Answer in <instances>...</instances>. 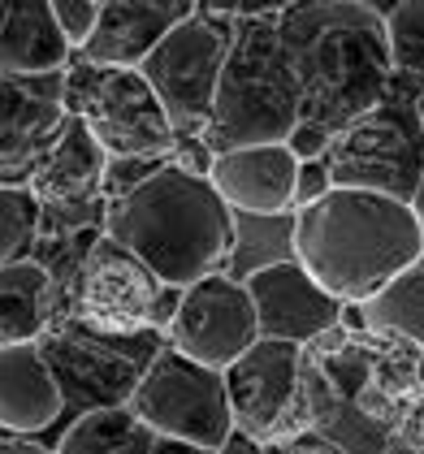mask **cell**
Here are the masks:
<instances>
[{"label": "cell", "instance_id": "6da1fadb", "mask_svg": "<svg viewBox=\"0 0 424 454\" xmlns=\"http://www.w3.org/2000/svg\"><path fill=\"white\" fill-rule=\"evenodd\" d=\"M286 57L303 91V121L338 139L386 100L394 82L386 9L368 0H308L278 18Z\"/></svg>", "mask_w": 424, "mask_h": 454}, {"label": "cell", "instance_id": "7a4b0ae2", "mask_svg": "<svg viewBox=\"0 0 424 454\" xmlns=\"http://www.w3.org/2000/svg\"><path fill=\"white\" fill-rule=\"evenodd\" d=\"M424 230L412 204L368 191H329L294 212V260L338 299L364 308L394 278L416 269Z\"/></svg>", "mask_w": 424, "mask_h": 454}, {"label": "cell", "instance_id": "3957f363", "mask_svg": "<svg viewBox=\"0 0 424 454\" xmlns=\"http://www.w3.org/2000/svg\"><path fill=\"white\" fill-rule=\"evenodd\" d=\"M105 234L135 251L169 290H191L195 281L230 273L234 212L208 177L182 174L169 160L139 191L108 204Z\"/></svg>", "mask_w": 424, "mask_h": 454}, {"label": "cell", "instance_id": "277c9868", "mask_svg": "<svg viewBox=\"0 0 424 454\" xmlns=\"http://www.w3.org/2000/svg\"><path fill=\"white\" fill-rule=\"evenodd\" d=\"M278 18L234 22L239 27L234 48H230V61L216 87L208 130H204L212 156H225L239 147L290 143V135L303 121V91L286 57Z\"/></svg>", "mask_w": 424, "mask_h": 454}, {"label": "cell", "instance_id": "5b68a950", "mask_svg": "<svg viewBox=\"0 0 424 454\" xmlns=\"http://www.w3.org/2000/svg\"><path fill=\"white\" fill-rule=\"evenodd\" d=\"M66 294H70L66 320H78L82 329L105 338L161 333L174 325V312L182 303V290H169L135 251L108 239L105 230L74 264Z\"/></svg>", "mask_w": 424, "mask_h": 454}, {"label": "cell", "instance_id": "8992f818", "mask_svg": "<svg viewBox=\"0 0 424 454\" xmlns=\"http://www.w3.org/2000/svg\"><path fill=\"white\" fill-rule=\"evenodd\" d=\"M334 191H368L398 204H416L424 186V117L394 82L386 100L364 113L329 143Z\"/></svg>", "mask_w": 424, "mask_h": 454}, {"label": "cell", "instance_id": "52a82bcc", "mask_svg": "<svg viewBox=\"0 0 424 454\" xmlns=\"http://www.w3.org/2000/svg\"><path fill=\"white\" fill-rule=\"evenodd\" d=\"M66 105L108 160H174V121L139 70H96L78 61L66 70Z\"/></svg>", "mask_w": 424, "mask_h": 454}, {"label": "cell", "instance_id": "ba28073f", "mask_svg": "<svg viewBox=\"0 0 424 454\" xmlns=\"http://www.w3.org/2000/svg\"><path fill=\"white\" fill-rule=\"evenodd\" d=\"M234 22L221 18L212 4H195V13L165 35V43L139 66V74L152 82V91L161 96V105L174 121L177 143L182 139H204L208 130L212 105H216V87L234 48Z\"/></svg>", "mask_w": 424, "mask_h": 454}, {"label": "cell", "instance_id": "9c48e42d", "mask_svg": "<svg viewBox=\"0 0 424 454\" xmlns=\"http://www.w3.org/2000/svg\"><path fill=\"white\" fill-rule=\"evenodd\" d=\"M135 416L165 442H186L200 450H216L230 442L234 433V411H230V389L225 372L204 368L174 347H165L147 372L139 377L130 403Z\"/></svg>", "mask_w": 424, "mask_h": 454}, {"label": "cell", "instance_id": "30bf717a", "mask_svg": "<svg viewBox=\"0 0 424 454\" xmlns=\"http://www.w3.org/2000/svg\"><path fill=\"white\" fill-rule=\"evenodd\" d=\"M225 389L234 428L260 446L290 442L320 419V407L312 403V377L303 372V347L294 342L260 338L234 368H225Z\"/></svg>", "mask_w": 424, "mask_h": 454}, {"label": "cell", "instance_id": "8fae6325", "mask_svg": "<svg viewBox=\"0 0 424 454\" xmlns=\"http://www.w3.org/2000/svg\"><path fill=\"white\" fill-rule=\"evenodd\" d=\"M169 347L204 368H234L255 342H260V316L251 303L247 286L230 273L195 281L182 290V303L174 312V325L165 329Z\"/></svg>", "mask_w": 424, "mask_h": 454}, {"label": "cell", "instance_id": "7c38bea8", "mask_svg": "<svg viewBox=\"0 0 424 454\" xmlns=\"http://www.w3.org/2000/svg\"><path fill=\"white\" fill-rule=\"evenodd\" d=\"M243 286H247L255 316H260V338L308 347V342H317L320 333L338 329L342 303L299 260L273 264V269L247 278Z\"/></svg>", "mask_w": 424, "mask_h": 454}, {"label": "cell", "instance_id": "4fadbf2b", "mask_svg": "<svg viewBox=\"0 0 424 454\" xmlns=\"http://www.w3.org/2000/svg\"><path fill=\"white\" fill-rule=\"evenodd\" d=\"M191 13V0H105L96 35L87 39L78 61L96 70H139Z\"/></svg>", "mask_w": 424, "mask_h": 454}, {"label": "cell", "instance_id": "5bb4252c", "mask_svg": "<svg viewBox=\"0 0 424 454\" xmlns=\"http://www.w3.org/2000/svg\"><path fill=\"white\" fill-rule=\"evenodd\" d=\"M70 121L66 74L52 78H18L0 70V169L35 165L48 143Z\"/></svg>", "mask_w": 424, "mask_h": 454}, {"label": "cell", "instance_id": "9a60e30c", "mask_svg": "<svg viewBox=\"0 0 424 454\" xmlns=\"http://www.w3.org/2000/svg\"><path fill=\"white\" fill-rule=\"evenodd\" d=\"M105 147L96 135L82 126V117H70L61 126V135L48 143V152L39 156L27 174V191L39 200V208L74 212L100 204V186H105Z\"/></svg>", "mask_w": 424, "mask_h": 454}, {"label": "cell", "instance_id": "2e32d148", "mask_svg": "<svg viewBox=\"0 0 424 454\" xmlns=\"http://www.w3.org/2000/svg\"><path fill=\"white\" fill-rule=\"evenodd\" d=\"M208 182L230 204V212L247 216H282L294 212V186H299V160L286 143L269 147H239L212 160Z\"/></svg>", "mask_w": 424, "mask_h": 454}, {"label": "cell", "instance_id": "e0dca14e", "mask_svg": "<svg viewBox=\"0 0 424 454\" xmlns=\"http://www.w3.org/2000/svg\"><path fill=\"white\" fill-rule=\"evenodd\" d=\"M66 411V389L39 342L0 347V433L35 437Z\"/></svg>", "mask_w": 424, "mask_h": 454}, {"label": "cell", "instance_id": "ac0fdd59", "mask_svg": "<svg viewBox=\"0 0 424 454\" xmlns=\"http://www.w3.org/2000/svg\"><path fill=\"white\" fill-rule=\"evenodd\" d=\"M70 43L57 27L52 0H18L0 27V70L18 78H52L70 70Z\"/></svg>", "mask_w": 424, "mask_h": 454}, {"label": "cell", "instance_id": "d6986e66", "mask_svg": "<svg viewBox=\"0 0 424 454\" xmlns=\"http://www.w3.org/2000/svg\"><path fill=\"white\" fill-rule=\"evenodd\" d=\"M57 325V281L48 264L27 255L0 269V347L43 342Z\"/></svg>", "mask_w": 424, "mask_h": 454}, {"label": "cell", "instance_id": "ffe728a7", "mask_svg": "<svg viewBox=\"0 0 424 454\" xmlns=\"http://www.w3.org/2000/svg\"><path fill=\"white\" fill-rule=\"evenodd\" d=\"M156 433L130 407H100L87 416H74L61 433L57 454H152Z\"/></svg>", "mask_w": 424, "mask_h": 454}, {"label": "cell", "instance_id": "44dd1931", "mask_svg": "<svg viewBox=\"0 0 424 454\" xmlns=\"http://www.w3.org/2000/svg\"><path fill=\"white\" fill-rule=\"evenodd\" d=\"M294 260V212L282 216H247L234 212V255H230V278L247 281L273 264Z\"/></svg>", "mask_w": 424, "mask_h": 454}, {"label": "cell", "instance_id": "7402d4cb", "mask_svg": "<svg viewBox=\"0 0 424 454\" xmlns=\"http://www.w3.org/2000/svg\"><path fill=\"white\" fill-rule=\"evenodd\" d=\"M386 31L389 57H394V87L424 117V0H403L386 9Z\"/></svg>", "mask_w": 424, "mask_h": 454}, {"label": "cell", "instance_id": "603a6c76", "mask_svg": "<svg viewBox=\"0 0 424 454\" xmlns=\"http://www.w3.org/2000/svg\"><path fill=\"white\" fill-rule=\"evenodd\" d=\"M359 316L368 329H381V333L424 347V269L416 264L403 278H394L377 299H368L359 308Z\"/></svg>", "mask_w": 424, "mask_h": 454}, {"label": "cell", "instance_id": "cb8c5ba5", "mask_svg": "<svg viewBox=\"0 0 424 454\" xmlns=\"http://www.w3.org/2000/svg\"><path fill=\"white\" fill-rule=\"evenodd\" d=\"M39 216H43V208L27 186L0 182V269L27 260V247L39 234Z\"/></svg>", "mask_w": 424, "mask_h": 454}, {"label": "cell", "instance_id": "d4e9b609", "mask_svg": "<svg viewBox=\"0 0 424 454\" xmlns=\"http://www.w3.org/2000/svg\"><path fill=\"white\" fill-rule=\"evenodd\" d=\"M52 13H57V27L74 52L87 48V39L96 35V22H100V0H52Z\"/></svg>", "mask_w": 424, "mask_h": 454}, {"label": "cell", "instance_id": "484cf974", "mask_svg": "<svg viewBox=\"0 0 424 454\" xmlns=\"http://www.w3.org/2000/svg\"><path fill=\"white\" fill-rule=\"evenodd\" d=\"M165 165H169V160H108L100 195H105L108 204H113V200H126L130 191H139L143 182H152Z\"/></svg>", "mask_w": 424, "mask_h": 454}, {"label": "cell", "instance_id": "4316f807", "mask_svg": "<svg viewBox=\"0 0 424 454\" xmlns=\"http://www.w3.org/2000/svg\"><path fill=\"white\" fill-rule=\"evenodd\" d=\"M329 191H334V177H329V165H325V160H308V165H299L294 212H303V208H312V204H320Z\"/></svg>", "mask_w": 424, "mask_h": 454}, {"label": "cell", "instance_id": "83f0119b", "mask_svg": "<svg viewBox=\"0 0 424 454\" xmlns=\"http://www.w3.org/2000/svg\"><path fill=\"white\" fill-rule=\"evenodd\" d=\"M212 160H216V156L208 152V143L204 139H182L177 143V152H174V165L182 169V174H191V177H208Z\"/></svg>", "mask_w": 424, "mask_h": 454}, {"label": "cell", "instance_id": "f1b7e54d", "mask_svg": "<svg viewBox=\"0 0 424 454\" xmlns=\"http://www.w3.org/2000/svg\"><path fill=\"white\" fill-rule=\"evenodd\" d=\"M221 454H264V446H260V442H251L247 433H239V428H234V433H230V442L221 446Z\"/></svg>", "mask_w": 424, "mask_h": 454}, {"label": "cell", "instance_id": "f546056e", "mask_svg": "<svg viewBox=\"0 0 424 454\" xmlns=\"http://www.w3.org/2000/svg\"><path fill=\"white\" fill-rule=\"evenodd\" d=\"M0 454H57V450H43V446L22 442V437H0Z\"/></svg>", "mask_w": 424, "mask_h": 454}, {"label": "cell", "instance_id": "4dcf8cb0", "mask_svg": "<svg viewBox=\"0 0 424 454\" xmlns=\"http://www.w3.org/2000/svg\"><path fill=\"white\" fill-rule=\"evenodd\" d=\"M152 454H216V450H200V446H186V442H165V437H156V450Z\"/></svg>", "mask_w": 424, "mask_h": 454}, {"label": "cell", "instance_id": "1f68e13d", "mask_svg": "<svg viewBox=\"0 0 424 454\" xmlns=\"http://www.w3.org/2000/svg\"><path fill=\"white\" fill-rule=\"evenodd\" d=\"M286 454H342V450H334L329 442H294Z\"/></svg>", "mask_w": 424, "mask_h": 454}, {"label": "cell", "instance_id": "d6a6232c", "mask_svg": "<svg viewBox=\"0 0 424 454\" xmlns=\"http://www.w3.org/2000/svg\"><path fill=\"white\" fill-rule=\"evenodd\" d=\"M412 208H416V216H420V230H424V186H420V195H416V204H412Z\"/></svg>", "mask_w": 424, "mask_h": 454}, {"label": "cell", "instance_id": "836d02e7", "mask_svg": "<svg viewBox=\"0 0 424 454\" xmlns=\"http://www.w3.org/2000/svg\"><path fill=\"white\" fill-rule=\"evenodd\" d=\"M4 13H9V0H0V27H4Z\"/></svg>", "mask_w": 424, "mask_h": 454}, {"label": "cell", "instance_id": "e575fe53", "mask_svg": "<svg viewBox=\"0 0 424 454\" xmlns=\"http://www.w3.org/2000/svg\"><path fill=\"white\" fill-rule=\"evenodd\" d=\"M420 269H424V255H420Z\"/></svg>", "mask_w": 424, "mask_h": 454}]
</instances>
